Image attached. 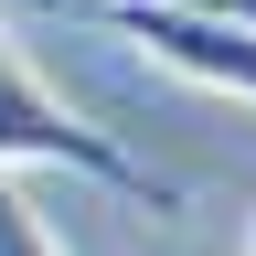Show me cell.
I'll return each instance as SVG.
<instances>
[{
  "label": "cell",
  "instance_id": "cell-1",
  "mask_svg": "<svg viewBox=\"0 0 256 256\" xmlns=\"http://www.w3.org/2000/svg\"><path fill=\"white\" fill-rule=\"evenodd\" d=\"M0 171H75L96 192H118V203H139V214H182L192 192L171 171H150L128 139H107V128H86L64 96L22 64V43L0 32Z\"/></svg>",
  "mask_w": 256,
  "mask_h": 256
},
{
  "label": "cell",
  "instance_id": "cell-2",
  "mask_svg": "<svg viewBox=\"0 0 256 256\" xmlns=\"http://www.w3.org/2000/svg\"><path fill=\"white\" fill-rule=\"evenodd\" d=\"M107 22L139 43L160 75L182 86H214L235 96V107H256V22H214V11H171V0H107Z\"/></svg>",
  "mask_w": 256,
  "mask_h": 256
},
{
  "label": "cell",
  "instance_id": "cell-3",
  "mask_svg": "<svg viewBox=\"0 0 256 256\" xmlns=\"http://www.w3.org/2000/svg\"><path fill=\"white\" fill-rule=\"evenodd\" d=\"M0 256H64V246H54V224L32 214V192H22L11 171H0Z\"/></svg>",
  "mask_w": 256,
  "mask_h": 256
},
{
  "label": "cell",
  "instance_id": "cell-4",
  "mask_svg": "<svg viewBox=\"0 0 256 256\" xmlns=\"http://www.w3.org/2000/svg\"><path fill=\"white\" fill-rule=\"evenodd\" d=\"M171 11H214V22H256V0H171Z\"/></svg>",
  "mask_w": 256,
  "mask_h": 256
},
{
  "label": "cell",
  "instance_id": "cell-5",
  "mask_svg": "<svg viewBox=\"0 0 256 256\" xmlns=\"http://www.w3.org/2000/svg\"><path fill=\"white\" fill-rule=\"evenodd\" d=\"M246 256H256V224H246Z\"/></svg>",
  "mask_w": 256,
  "mask_h": 256
}]
</instances>
